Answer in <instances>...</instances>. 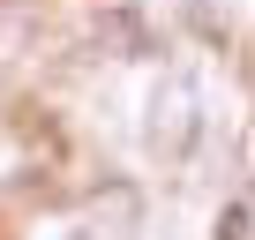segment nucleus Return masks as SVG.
Instances as JSON below:
<instances>
[{
    "label": "nucleus",
    "mask_w": 255,
    "mask_h": 240,
    "mask_svg": "<svg viewBox=\"0 0 255 240\" xmlns=\"http://www.w3.org/2000/svg\"><path fill=\"white\" fill-rule=\"evenodd\" d=\"M203 135V113H195V83L188 75H165L150 98H143V150L158 165H180Z\"/></svg>",
    "instance_id": "1"
},
{
    "label": "nucleus",
    "mask_w": 255,
    "mask_h": 240,
    "mask_svg": "<svg viewBox=\"0 0 255 240\" xmlns=\"http://www.w3.org/2000/svg\"><path fill=\"white\" fill-rule=\"evenodd\" d=\"M90 45H105L113 60H143V53H150V30H143L135 8H105V15L90 23Z\"/></svg>",
    "instance_id": "2"
},
{
    "label": "nucleus",
    "mask_w": 255,
    "mask_h": 240,
    "mask_svg": "<svg viewBox=\"0 0 255 240\" xmlns=\"http://www.w3.org/2000/svg\"><path fill=\"white\" fill-rule=\"evenodd\" d=\"M180 23H188L203 45H225V15H218V0H180Z\"/></svg>",
    "instance_id": "3"
},
{
    "label": "nucleus",
    "mask_w": 255,
    "mask_h": 240,
    "mask_svg": "<svg viewBox=\"0 0 255 240\" xmlns=\"http://www.w3.org/2000/svg\"><path fill=\"white\" fill-rule=\"evenodd\" d=\"M218 240H248V210H225L218 218Z\"/></svg>",
    "instance_id": "4"
}]
</instances>
